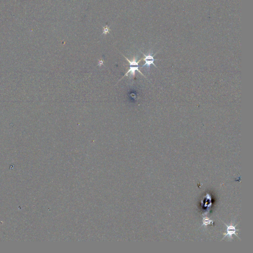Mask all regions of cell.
I'll list each match as a JSON object with an SVG mask.
<instances>
[{"mask_svg": "<svg viewBox=\"0 0 253 253\" xmlns=\"http://www.w3.org/2000/svg\"><path fill=\"white\" fill-rule=\"evenodd\" d=\"M142 53L145 56V59H143V60L145 61V63L142 67V68L145 67H147V68H149L151 64H153L154 67H156V66L154 63V62L155 60H158V59H154V56H152L150 54L146 56L145 53Z\"/></svg>", "mask_w": 253, "mask_h": 253, "instance_id": "2", "label": "cell"}, {"mask_svg": "<svg viewBox=\"0 0 253 253\" xmlns=\"http://www.w3.org/2000/svg\"><path fill=\"white\" fill-rule=\"evenodd\" d=\"M109 28L108 26H106V27L103 28V34L106 35L107 33H109Z\"/></svg>", "mask_w": 253, "mask_h": 253, "instance_id": "5", "label": "cell"}, {"mask_svg": "<svg viewBox=\"0 0 253 253\" xmlns=\"http://www.w3.org/2000/svg\"><path fill=\"white\" fill-rule=\"evenodd\" d=\"M203 225H205V226L212 225L213 223V221L212 220H210L209 218H203Z\"/></svg>", "mask_w": 253, "mask_h": 253, "instance_id": "4", "label": "cell"}, {"mask_svg": "<svg viewBox=\"0 0 253 253\" xmlns=\"http://www.w3.org/2000/svg\"><path fill=\"white\" fill-rule=\"evenodd\" d=\"M123 56H124L125 59H126L127 61H128L129 63H130V69H129L128 72L126 73V74L124 75L123 77H125L126 76L128 75L129 73H131V76H132L133 77H134L135 76V75H136V71H139V72L140 73V74L142 75L143 76H145L143 75L142 73V72L139 69V63L142 60V59H140V60H139V61H137V59H136V57H134L133 58V59L132 60H130L128 58H126V56L123 55ZM123 77H122V78H123Z\"/></svg>", "mask_w": 253, "mask_h": 253, "instance_id": "1", "label": "cell"}, {"mask_svg": "<svg viewBox=\"0 0 253 253\" xmlns=\"http://www.w3.org/2000/svg\"><path fill=\"white\" fill-rule=\"evenodd\" d=\"M225 223V225L226 226V227L228 228V229H227V233L226 234L224 233V235H225V236L223 238H225L226 237V236L227 235H229L231 238H232V235L233 234H235V235H236L237 237L239 238V237L238 236V235L237 234L235 233V232L236 231V229H235V226H233V225H231L230 226H228V225Z\"/></svg>", "mask_w": 253, "mask_h": 253, "instance_id": "3", "label": "cell"}]
</instances>
